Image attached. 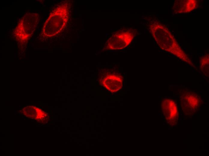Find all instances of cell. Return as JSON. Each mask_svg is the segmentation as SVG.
<instances>
[{
	"mask_svg": "<svg viewBox=\"0 0 209 156\" xmlns=\"http://www.w3.org/2000/svg\"><path fill=\"white\" fill-rule=\"evenodd\" d=\"M69 11L67 6L62 4L55 8L44 25L41 35L47 38L55 36L65 27L68 19Z\"/></svg>",
	"mask_w": 209,
	"mask_h": 156,
	"instance_id": "cell-1",
	"label": "cell"
},
{
	"mask_svg": "<svg viewBox=\"0 0 209 156\" xmlns=\"http://www.w3.org/2000/svg\"><path fill=\"white\" fill-rule=\"evenodd\" d=\"M37 13L27 14L18 23L14 30L17 40L24 42L28 40L35 31L39 19Z\"/></svg>",
	"mask_w": 209,
	"mask_h": 156,
	"instance_id": "cell-2",
	"label": "cell"
},
{
	"mask_svg": "<svg viewBox=\"0 0 209 156\" xmlns=\"http://www.w3.org/2000/svg\"><path fill=\"white\" fill-rule=\"evenodd\" d=\"M179 100L183 112L189 116L194 114L198 110L202 103L198 93L189 89L181 91Z\"/></svg>",
	"mask_w": 209,
	"mask_h": 156,
	"instance_id": "cell-3",
	"label": "cell"
},
{
	"mask_svg": "<svg viewBox=\"0 0 209 156\" xmlns=\"http://www.w3.org/2000/svg\"><path fill=\"white\" fill-rule=\"evenodd\" d=\"M163 114L170 126L173 127L177 124L178 116L177 103L171 98L163 100L161 104Z\"/></svg>",
	"mask_w": 209,
	"mask_h": 156,
	"instance_id": "cell-4",
	"label": "cell"
},
{
	"mask_svg": "<svg viewBox=\"0 0 209 156\" xmlns=\"http://www.w3.org/2000/svg\"><path fill=\"white\" fill-rule=\"evenodd\" d=\"M123 78L118 73H107L101 78L100 82L109 90L115 92L121 88Z\"/></svg>",
	"mask_w": 209,
	"mask_h": 156,
	"instance_id": "cell-5",
	"label": "cell"
},
{
	"mask_svg": "<svg viewBox=\"0 0 209 156\" xmlns=\"http://www.w3.org/2000/svg\"><path fill=\"white\" fill-rule=\"evenodd\" d=\"M131 32H130L131 33ZM123 33L120 34V35L116 33L112 37L117 39L118 40L111 38L108 41V47L111 50L120 49L123 48L131 42L132 37L133 34Z\"/></svg>",
	"mask_w": 209,
	"mask_h": 156,
	"instance_id": "cell-6",
	"label": "cell"
},
{
	"mask_svg": "<svg viewBox=\"0 0 209 156\" xmlns=\"http://www.w3.org/2000/svg\"><path fill=\"white\" fill-rule=\"evenodd\" d=\"M200 69L203 74L206 76H209V57L206 55L201 58Z\"/></svg>",
	"mask_w": 209,
	"mask_h": 156,
	"instance_id": "cell-7",
	"label": "cell"
},
{
	"mask_svg": "<svg viewBox=\"0 0 209 156\" xmlns=\"http://www.w3.org/2000/svg\"><path fill=\"white\" fill-rule=\"evenodd\" d=\"M26 116L27 117L28 116L27 115H26Z\"/></svg>",
	"mask_w": 209,
	"mask_h": 156,
	"instance_id": "cell-8",
	"label": "cell"
},
{
	"mask_svg": "<svg viewBox=\"0 0 209 156\" xmlns=\"http://www.w3.org/2000/svg\"><path fill=\"white\" fill-rule=\"evenodd\" d=\"M47 121L46 122V123H47Z\"/></svg>",
	"mask_w": 209,
	"mask_h": 156,
	"instance_id": "cell-9",
	"label": "cell"
}]
</instances>
